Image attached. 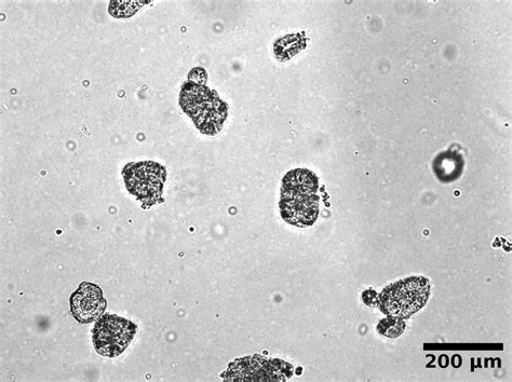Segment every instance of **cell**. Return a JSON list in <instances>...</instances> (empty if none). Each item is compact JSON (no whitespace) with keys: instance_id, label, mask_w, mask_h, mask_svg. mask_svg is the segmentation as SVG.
<instances>
[{"instance_id":"6da1fadb","label":"cell","mask_w":512,"mask_h":382,"mask_svg":"<svg viewBox=\"0 0 512 382\" xmlns=\"http://www.w3.org/2000/svg\"><path fill=\"white\" fill-rule=\"evenodd\" d=\"M319 180L306 169L290 171L282 180L280 213L296 227L313 226L319 216Z\"/></svg>"},{"instance_id":"7a4b0ae2","label":"cell","mask_w":512,"mask_h":382,"mask_svg":"<svg viewBox=\"0 0 512 382\" xmlns=\"http://www.w3.org/2000/svg\"><path fill=\"white\" fill-rule=\"evenodd\" d=\"M180 105L197 129L211 136L222 130L228 116L227 104L217 92L191 80L182 87Z\"/></svg>"},{"instance_id":"3957f363","label":"cell","mask_w":512,"mask_h":382,"mask_svg":"<svg viewBox=\"0 0 512 382\" xmlns=\"http://www.w3.org/2000/svg\"><path fill=\"white\" fill-rule=\"evenodd\" d=\"M430 284L423 277H411L390 284L377 298V306L390 318L409 319L427 303Z\"/></svg>"},{"instance_id":"277c9868","label":"cell","mask_w":512,"mask_h":382,"mask_svg":"<svg viewBox=\"0 0 512 382\" xmlns=\"http://www.w3.org/2000/svg\"><path fill=\"white\" fill-rule=\"evenodd\" d=\"M167 172L153 161L129 163L124 169V180L131 195L150 208L163 196Z\"/></svg>"},{"instance_id":"5b68a950","label":"cell","mask_w":512,"mask_h":382,"mask_svg":"<svg viewBox=\"0 0 512 382\" xmlns=\"http://www.w3.org/2000/svg\"><path fill=\"white\" fill-rule=\"evenodd\" d=\"M138 326L116 315L101 317L92 331L94 349L102 357L116 358L123 353L136 336Z\"/></svg>"},{"instance_id":"8992f818","label":"cell","mask_w":512,"mask_h":382,"mask_svg":"<svg viewBox=\"0 0 512 382\" xmlns=\"http://www.w3.org/2000/svg\"><path fill=\"white\" fill-rule=\"evenodd\" d=\"M106 308V300L98 285L84 282L71 296L73 317L80 323H90L101 318Z\"/></svg>"},{"instance_id":"52a82bcc","label":"cell","mask_w":512,"mask_h":382,"mask_svg":"<svg viewBox=\"0 0 512 382\" xmlns=\"http://www.w3.org/2000/svg\"><path fill=\"white\" fill-rule=\"evenodd\" d=\"M240 362L248 366V371L227 373L246 375L241 380L285 381L293 375L292 365L281 360L253 357L240 360Z\"/></svg>"},{"instance_id":"ba28073f","label":"cell","mask_w":512,"mask_h":382,"mask_svg":"<svg viewBox=\"0 0 512 382\" xmlns=\"http://www.w3.org/2000/svg\"><path fill=\"white\" fill-rule=\"evenodd\" d=\"M406 331V323L401 319L387 318L377 325V332L387 338H398Z\"/></svg>"},{"instance_id":"9c48e42d","label":"cell","mask_w":512,"mask_h":382,"mask_svg":"<svg viewBox=\"0 0 512 382\" xmlns=\"http://www.w3.org/2000/svg\"><path fill=\"white\" fill-rule=\"evenodd\" d=\"M377 298H379V296H377L376 292L374 291H367L362 294L363 302H365V304L370 307L377 306Z\"/></svg>"}]
</instances>
